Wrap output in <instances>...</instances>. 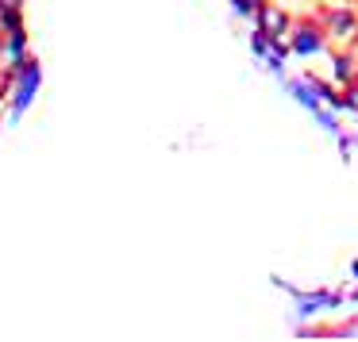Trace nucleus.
I'll return each mask as SVG.
<instances>
[{"instance_id":"nucleus-1","label":"nucleus","mask_w":358,"mask_h":342,"mask_svg":"<svg viewBox=\"0 0 358 342\" xmlns=\"http://www.w3.org/2000/svg\"><path fill=\"white\" fill-rule=\"evenodd\" d=\"M8 66V77H12V119H20L27 108H31V101H35V93H39V85H43V66H39V58H20V62H4Z\"/></svg>"},{"instance_id":"nucleus-2","label":"nucleus","mask_w":358,"mask_h":342,"mask_svg":"<svg viewBox=\"0 0 358 342\" xmlns=\"http://www.w3.org/2000/svg\"><path fill=\"white\" fill-rule=\"evenodd\" d=\"M289 43V54H301V58H316L327 50V31L320 20H293L285 31Z\"/></svg>"},{"instance_id":"nucleus-3","label":"nucleus","mask_w":358,"mask_h":342,"mask_svg":"<svg viewBox=\"0 0 358 342\" xmlns=\"http://www.w3.org/2000/svg\"><path fill=\"white\" fill-rule=\"evenodd\" d=\"M320 24H324L327 39H339V43H355L358 39V12L355 8H343V4L324 8L320 12Z\"/></svg>"},{"instance_id":"nucleus-4","label":"nucleus","mask_w":358,"mask_h":342,"mask_svg":"<svg viewBox=\"0 0 358 342\" xmlns=\"http://www.w3.org/2000/svg\"><path fill=\"white\" fill-rule=\"evenodd\" d=\"M255 20H258V27H262V31H270V35H285L289 24H293V16H289L285 8H278V4H270V0H262V4H258Z\"/></svg>"},{"instance_id":"nucleus-5","label":"nucleus","mask_w":358,"mask_h":342,"mask_svg":"<svg viewBox=\"0 0 358 342\" xmlns=\"http://www.w3.org/2000/svg\"><path fill=\"white\" fill-rule=\"evenodd\" d=\"M31 50H27V24L24 27H8L4 31V62H20V58H27Z\"/></svg>"},{"instance_id":"nucleus-6","label":"nucleus","mask_w":358,"mask_h":342,"mask_svg":"<svg viewBox=\"0 0 358 342\" xmlns=\"http://www.w3.org/2000/svg\"><path fill=\"white\" fill-rule=\"evenodd\" d=\"M289 93H293L308 112H324V104H320V89H312L308 81H289Z\"/></svg>"},{"instance_id":"nucleus-7","label":"nucleus","mask_w":358,"mask_h":342,"mask_svg":"<svg viewBox=\"0 0 358 342\" xmlns=\"http://www.w3.org/2000/svg\"><path fill=\"white\" fill-rule=\"evenodd\" d=\"M331 77H335V85H350V81L358 77L355 58H350V54H335L331 58Z\"/></svg>"},{"instance_id":"nucleus-8","label":"nucleus","mask_w":358,"mask_h":342,"mask_svg":"<svg viewBox=\"0 0 358 342\" xmlns=\"http://www.w3.org/2000/svg\"><path fill=\"white\" fill-rule=\"evenodd\" d=\"M339 101H343V108H347V112H355V116H358V77L350 81V85H343Z\"/></svg>"},{"instance_id":"nucleus-9","label":"nucleus","mask_w":358,"mask_h":342,"mask_svg":"<svg viewBox=\"0 0 358 342\" xmlns=\"http://www.w3.org/2000/svg\"><path fill=\"white\" fill-rule=\"evenodd\" d=\"M258 4H262V0H231V8L239 12V16H255Z\"/></svg>"},{"instance_id":"nucleus-10","label":"nucleus","mask_w":358,"mask_h":342,"mask_svg":"<svg viewBox=\"0 0 358 342\" xmlns=\"http://www.w3.org/2000/svg\"><path fill=\"white\" fill-rule=\"evenodd\" d=\"M0 66H4V27H0Z\"/></svg>"},{"instance_id":"nucleus-11","label":"nucleus","mask_w":358,"mask_h":342,"mask_svg":"<svg viewBox=\"0 0 358 342\" xmlns=\"http://www.w3.org/2000/svg\"><path fill=\"white\" fill-rule=\"evenodd\" d=\"M355 12H358V8H355Z\"/></svg>"}]
</instances>
